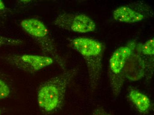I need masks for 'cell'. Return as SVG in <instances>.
Masks as SVG:
<instances>
[{
	"instance_id": "1",
	"label": "cell",
	"mask_w": 154,
	"mask_h": 115,
	"mask_svg": "<svg viewBox=\"0 0 154 115\" xmlns=\"http://www.w3.org/2000/svg\"><path fill=\"white\" fill-rule=\"evenodd\" d=\"M78 71L77 67L66 70L61 74L41 85L37 92V102L43 111L47 113L53 112L62 106L68 85Z\"/></svg>"
},
{
	"instance_id": "2",
	"label": "cell",
	"mask_w": 154,
	"mask_h": 115,
	"mask_svg": "<svg viewBox=\"0 0 154 115\" xmlns=\"http://www.w3.org/2000/svg\"><path fill=\"white\" fill-rule=\"evenodd\" d=\"M70 46L84 58L87 66L90 86L92 90L98 86L102 74L105 45L98 40L78 37L70 41Z\"/></svg>"
},
{
	"instance_id": "3",
	"label": "cell",
	"mask_w": 154,
	"mask_h": 115,
	"mask_svg": "<svg viewBox=\"0 0 154 115\" xmlns=\"http://www.w3.org/2000/svg\"><path fill=\"white\" fill-rule=\"evenodd\" d=\"M20 24L23 30L38 44L45 56L52 58L62 69L66 68V62L59 54L48 29L42 21L33 18L24 20Z\"/></svg>"
},
{
	"instance_id": "4",
	"label": "cell",
	"mask_w": 154,
	"mask_h": 115,
	"mask_svg": "<svg viewBox=\"0 0 154 115\" xmlns=\"http://www.w3.org/2000/svg\"><path fill=\"white\" fill-rule=\"evenodd\" d=\"M1 58L17 69L30 73L37 72L54 62L52 58L45 55L11 54L2 56Z\"/></svg>"
},
{
	"instance_id": "5",
	"label": "cell",
	"mask_w": 154,
	"mask_h": 115,
	"mask_svg": "<svg viewBox=\"0 0 154 115\" xmlns=\"http://www.w3.org/2000/svg\"><path fill=\"white\" fill-rule=\"evenodd\" d=\"M53 24L62 29L79 33L93 32L97 28L90 17L81 13H62L55 18Z\"/></svg>"
},
{
	"instance_id": "6",
	"label": "cell",
	"mask_w": 154,
	"mask_h": 115,
	"mask_svg": "<svg viewBox=\"0 0 154 115\" xmlns=\"http://www.w3.org/2000/svg\"><path fill=\"white\" fill-rule=\"evenodd\" d=\"M152 8L141 2L124 5L113 11V17L118 22L137 23L153 16Z\"/></svg>"
},
{
	"instance_id": "7",
	"label": "cell",
	"mask_w": 154,
	"mask_h": 115,
	"mask_svg": "<svg viewBox=\"0 0 154 115\" xmlns=\"http://www.w3.org/2000/svg\"><path fill=\"white\" fill-rule=\"evenodd\" d=\"M137 44L136 41H130L116 50L112 53L109 61L111 80L120 76L126 63L135 52Z\"/></svg>"
},
{
	"instance_id": "8",
	"label": "cell",
	"mask_w": 154,
	"mask_h": 115,
	"mask_svg": "<svg viewBox=\"0 0 154 115\" xmlns=\"http://www.w3.org/2000/svg\"><path fill=\"white\" fill-rule=\"evenodd\" d=\"M128 97L139 112L146 113L150 110L151 101L148 97L142 92L135 89H131L128 93Z\"/></svg>"
},
{
	"instance_id": "9",
	"label": "cell",
	"mask_w": 154,
	"mask_h": 115,
	"mask_svg": "<svg viewBox=\"0 0 154 115\" xmlns=\"http://www.w3.org/2000/svg\"><path fill=\"white\" fill-rule=\"evenodd\" d=\"M136 50L142 56L152 57L154 55V38H152L142 44H137Z\"/></svg>"
},
{
	"instance_id": "10",
	"label": "cell",
	"mask_w": 154,
	"mask_h": 115,
	"mask_svg": "<svg viewBox=\"0 0 154 115\" xmlns=\"http://www.w3.org/2000/svg\"><path fill=\"white\" fill-rule=\"evenodd\" d=\"M11 88L5 75L0 71V100L7 98L11 94Z\"/></svg>"
},
{
	"instance_id": "11",
	"label": "cell",
	"mask_w": 154,
	"mask_h": 115,
	"mask_svg": "<svg viewBox=\"0 0 154 115\" xmlns=\"http://www.w3.org/2000/svg\"><path fill=\"white\" fill-rule=\"evenodd\" d=\"M23 42L19 39L9 38L0 35V47L16 46L22 44Z\"/></svg>"
},
{
	"instance_id": "12",
	"label": "cell",
	"mask_w": 154,
	"mask_h": 115,
	"mask_svg": "<svg viewBox=\"0 0 154 115\" xmlns=\"http://www.w3.org/2000/svg\"><path fill=\"white\" fill-rule=\"evenodd\" d=\"M11 12L12 10L10 8H7L3 2L0 0V24L4 22Z\"/></svg>"
},
{
	"instance_id": "13",
	"label": "cell",
	"mask_w": 154,
	"mask_h": 115,
	"mask_svg": "<svg viewBox=\"0 0 154 115\" xmlns=\"http://www.w3.org/2000/svg\"><path fill=\"white\" fill-rule=\"evenodd\" d=\"M93 115H110L102 109H97L94 112Z\"/></svg>"
},
{
	"instance_id": "14",
	"label": "cell",
	"mask_w": 154,
	"mask_h": 115,
	"mask_svg": "<svg viewBox=\"0 0 154 115\" xmlns=\"http://www.w3.org/2000/svg\"><path fill=\"white\" fill-rule=\"evenodd\" d=\"M1 113H2V111H1V109H0V115L1 114Z\"/></svg>"
}]
</instances>
